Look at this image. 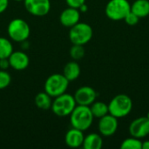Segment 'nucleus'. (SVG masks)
I'll return each mask as SVG.
<instances>
[{"label": "nucleus", "instance_id": "20e7f679", "mask_svg": "<svg viewBox=\"0 0 149 149\" xmlns=\"http://www.w3.org/2000/svg\"><path fill=\"white\" fill-rule=\"evenodd\" d=\"M69 83V80L63 75V73L52 74L45 82V92L52 98H55L66 92Z\"/></svg>", "mask_w": 149, "mask_h": 149}, {"label": "nucleus", "instance_id": "f03ea898", "mask_svg": "<svg viewBox=\"0 0 149 149\" xmlns=\"http://www.w3.org/2000/svg\"><path fill=\"white\" fill-rule=\"evenodd\" d=\"M133 109L132 99L124 93H120L114 96L108 104L109 113L117 119L127 116Z\"/></svg>", "mask_w": 149, "mask_h": 149}, {"label": "nucleus", "instance_id": "1a4fd4ad", "mask_svg": "<svg viewBox=\"0 0 149 149\" xmlns=\"http://www.w3.org/2000/svg\"><path fill=\"white\" fill-rule=\"evenodd\" d=\"M118 127H119L118 119L110 113L100 118L98 123L99 132L104 137L113 136L117 132Z\"/></svg>", "mask_w": 149, "mask_h": 149}, {"label": "nucleus", "instance_id": "f3484780", "mask_svg": "<svg viewBox=\"0 0 149 149\" xmlns=\"http://www.w3.org/2000/svg\"><path fill=\"white\" fill-rule=\"evenodd\" d=\"M131 11L140 18L148 17L149 15V0H135L131 4Z\"/></svg>", "mask_w": 149, "mask_h": 149}, {"label": "nucleus", "instance_id": "6e6552de", "mask_svg": "<svg viewBox=\"0 0 149 149\" xmlns=\"http://www.w3.org/2000/svg\"><path fill=\"white\" fill-rule=\"evenodd\" d=\"M25 10L32 16L44 17L51 10L50 0H24Z\"/></svg>", "mask_w": 149, "mask_h": 149}, {"label": "nucleus", "instance_id": "a878e982", "mask_svg": "<svg viewBox=\"0 0 149 149\" xmlns=\"http://www.w3.org/2000/svg\"><path fill=\"white\" fill-rule=\"evenodd\" d=\"M10 67V63L8 58H0V69L7 70Z\"/></svg>", "mask_w": 149, "mask_h": 149}, {"label": "nucleus", "instance_id": "423d86ee", "mask_svg": "<svg viewBox=\"0 0 149 149\" xmlns=\"http://www.w3.org/2000/svg\"><path fill=\"white\" fill-rule=\"evenodd\" d=\"M93 31L90 24L79 22L70 28L69 39L72 45H85L93 38Z\"/></svg>", "mask_w": 149, "mask_h": 149}, {"label": "nucleus", "instance_id": "f257e3e1", "mask_svg": "<svg viewBox=\"0 0 149 149\" xmlns=\"http://www.w3.org/2000/svg\"><path fill=\"white\" fill-rule=\"evenodd\" d=\"M93 115L90 107L77 105L70 114V122L72 127L86 131L92 126L93 122Z\"/></svg>", "mask_w": 149, "mask_h": 149}, {"label": "nucleus", "instance_id": "ddd939ff", "mask_svg": "<svg viewBox=\"0 0 149 149\" xmlns=\"http://www.w3.org/2000/svg\"><path fill=\"white\" fill-rule=\"evenodd\" d=\"M79 19H80V11L79 10V9L69 7V6L65 10H63L59 15L60 24L63 26L68 28H71L73 25H75L77 23H79Z\"/></svg>", "mask_w": 149, "mask_h": 149}, {"label": "nucleus", "instance_id": "c85d7f7f", "mask_svg": "<svg viewBox=\"0 0 149 149\" xmlns=\"http://www.w3.org/2000/svg\"><path fill=\"white\" fill-rule=\"evenodd\" d=\"M142 149H149V141L142 142Z\"/></svg>", "mask_w": 149, "mask_h": 149}, {"label": "nucleus", "instance_id": "2eb2a0df", "mask_svg": "<svg viewBox=\"0 0 149 149\" xmlns=\"http://www.w3.org/2000/svg\"><path fill=\"white\" fill-rule=\"evenodd\" d=\"M80 72V66L75 60L68 62L63 69V75L69 80V82L76 80L79 77Z\"/></svg>", "mask_w": 149, "mask_h": 149}, {"label": "nucleus", "instance_id": "412c9836", "mask_svg": "<svg viewBox=\"0 0 149 149\" xmlns=\"http://www.w3.org/2000/svg\"><path fill=\"white\" fill-rule=\"evenodd\" d=\"M121 149H142V141L135 137H129L124 140L120 145Z\"/></svg>", "mask_w": 149, "mask_h": 149}, {"label": "nucleus", "instance_id": "4be33fe9", "mask_svg": "<svg viewBox=\"0 0 149 149\" xmlns=\"http://www.w3.org/2000/svg\"><path fill=\"white\" fill-rule=\"evenodd\" d=\"M70 56L71 58L75 60H80L85 56V48L84 45H72V46L70 49Z\"/></svg>", "mask_w": 149, "mask_h": 149}, {"label": "nucleus", "instance_id": "7ed1b4c3", "mask_svg": "<svg viewBox=\"0 0 149 149\" xmlns=\"http://www.w3.org/2000/svg\"><path fill=\"white\" fill-rule=\"evenodd\" d=\"M76 106L77 103L73 95L65 93L54 98L51 109L55 115L58 117H66L70 116Z\"/></svg>", "mask_w": 149, "mask_h": 149}, {"label": "nucleus", "instance_id": "6ab92c4d", "mask_svg": "<svg viewBox=\"0 0 149 149\" xmlns=\"http://www.w3.org/2000/svg\"><path fill=\"white\" fill-rule=\"evenodd\" d=\"M91 112L93 115L94 118H101L107 114L109 113L108 111V105L106 104L105 102L102 101H94L91 106H90Z\"/></svg>", "mask_w": 149, "mask_h": 149}, {"label": "nucleus", "instance_id": "a211bd4d", "mask_svg": "<svg viewBox=\"0 0 149 149\" xmlns=\"http://www.w3.org/2000/svg\"><path fill=\"white\" fill-rule=\"evenodd\" d=\"M34 103L38 108L42 110H48L51 109L52 100V97L45 92H40L35 96Z\"/></svg>", "mask_w": 149, "mask_h": 149}, {"label": "nucleus", "instance_id": "aec40b11", "mask_svg": "<svg viewBox=\"0 0 149 149\" xmlns=\"http://www.w3.org/2000/svg\"><path fill=\"white\" fill-rule=\"evenodd\" d=\"M13 52L11 42L3 37H0V58H8Z\"/></svg>", "mask_w": 149, "mask_h": 149}, {"label": "nucleus", "instance_id": "f8f14e48", "mask_svg": "<svg viewBox=\"0 0 149 149\" xmlns=\"http://www.w3.org/2000/svg\"><path fill=\"white\" fill-rule=\"evenodd\" d=\"M10 67L16 71H23L29 66V56L23 51H13L8 58Z\"/></svg>", "mask_w": 149, "mask_h": 149}, {"label": "nucleus", "instance_id": "4468645a", "mask_svg": "<svg viewBox=\"0 0 149 149\" xmlns=\"http://www.w3.org/2000/svg\"><path fill=\"white\" fill-rule=\"evenodd\" d=\"M84 138L85 135L83 131L72 127L66 132L65 136V142L66 146L71 148H78L82 147Z\"/></svg>", "mask_w": 149, "mask_h": 149}, {"label": "nucleus", "instance_id": "bb28decb", "mask_svg": "<svg viewBox=\"0 0 149 149\" xmlns=\"http://www.w3.org/2000/svg\"><path fill=\"white\" fill-rule=\"evenodd\" d=\"M9 5V0H0V14L4 12Z\"/></svg>", "mask_w": 149, "mask_h": 149}, {"label": "nucleus", "instance_id": "5701e85b", "mask_svg": "<svg viewBox=\"0 0 149 149\" xmlns=\"http://www.w3.org/2000/svg\"><path fill=\"white\" fill-rule=\"evenodd\" d=\"M11 82V77L6 70L0 69V90L5 89L10 86Z\"/></svg>", "mask_w": 149, "mask_h": 149}, {"label": "nucleus", "instance_id": "c756f323", "mask_svg": "<svg viewBox=\"0 0 149 149\" xmlns=\"http://www.w3.org/2000/svg\"><path fill=\"white\" fill-rule=\"evenodd\" d=\"M147 118L149 120V111H148V114H147Z\"/></svg>", "mask_w": 149, "mask_h": 149}, {"label": "nucleus", "instance_id": "393cba45", "mask_svg": "<svg viewBox=\"0 0 149 149\" xmlns=\"http://www.w3.org/2000/svg\"><path fill=\"white\" fill-rule=\"evenodd\" d=\"M86 0H65V3L69 7L79 9L83 3H86Z\"/></svg>", "mask_w": 149, "mask_h": 149}, {"label": "nucleus", "instance_id": "39448f33", "mask_svg": "<svg viewBox=\"0 0 149 149\" xmlns=\"http://www.w3.org/2000/svg\"><path fill=\"white\" fill-rule=\"evenodd\" d=\"M7 33L11 40L22 43L28 39L31 33V28L24 19L14 18L7 26Z\"/></svg>", "mask_w": 149, "mask_h": 149}, {"label": "nucleus", "instance_id": "9d476101", "mask_svg": "<svg viewBox=\"0 0 149 149\" xmlns=\"http://www.w3.org/2000/svg\"><path fill=\"white\" fill-rule=\"evenodd\" d=\"M97 92L91 86H83L78 88L73 95L77 105L90 107L97 99Z\"/></svg>", "mask_w": 149, "mask_h": 149}, {"label": "nucleus", "instance_id": "0eeeda50", "mask_svg": "<svg viewBox=\"0 0 149 149\" xmlns=\"http://www.w3.org/2000/svg\"><path fill=\"white\" fill-rule=\"evenodd\" d=\"M131 10V4L127 0H110L106 5V16L113 21L124 20Z\"/></svg>", "mask_w": 149, "mask_h": 149}, {"label": "nucleus", "instance_id": "cd10ccee", "mask_svg": "<svg viewBox=\"0 0 149 149\" xmlns=\"http://www.w3.org/2000/svg\"><path fill=\"white\" fill-rule=\"evenodd\" d=\"M87 10H88V6L86 5V3H83L79 8V10L80 11V12H86L87 11Z\"/></svg>", "mask_w": 149, "mask_h": 149}, {"label": "nucleus", "instance_id": "b1692460", "mask_svg": "<svg viewBox=\"0 0 149 149\" xmlns=\"http://www.w3.org/2000/svg\"><path fill=\"white\" fill-rule=\"evenodd\" d=\"M139 20H140V17L136 14H134L133 11H131V10L127 13V15L124 18V21L126 22V24L130 25V26L136 25L138 24Z\"/></svg>", "mask_w": 149, "mask_h": 149}, {"label": "nucleus", "instance_id": "7c9ffc66", "mask_svg": "<svg viewBox=\"0 0 149 149\" xmlns=\"http://www.w3.org/2000/svg\"><path fill=\"white\" fill-rule=\"evenodd\" d=\"M14 1H17V2H21V1H24V0H14Z\"/></svg>", "mask_w": 149, "mask_h": 149}, {"label": "nucleus", "instance_id": "dca6fc26", "mask_svg": "<svg viewBox=\"0 0 149 149\" xmlns=\"http://www.w3.org/2000/svg\"><path fill=\"white\" fill-rule=\"evenodd\" d=\"M103 146V139L100 134L92 133L85 136L82 147L85 149H100Z\"/></svg>", "mask_w": 149, "mask_h": 149}, {"label": "nucleus", "instance_id": "9b49d317", "mask_svg": "<svg viewBox=\"0 0 149 149\" xmlns=\"http://www.w3.org/2000/svg\"><path fill=\"white\" fill-rule=\"evenodd\" d=\"M129 134L131 136L143 139L149 134V120L146 117H139L134 120L129 125Z\"/></svg>", "mask_w": 149, "mask_h": 149}]
</instances>
